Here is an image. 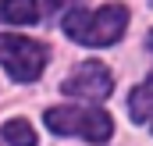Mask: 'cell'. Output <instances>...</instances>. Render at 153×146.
I'll list each match as a JSON object with an SVG mask.
<instances>
[{
    "label": "cell",
    "mask_w": 153,
    "mask_h": 146,
    "mask_svg": "<svg viewBox=\"0 0 153 146\" xmlns=\"http://www.w3.org/2000/svg\"><path fill=\"white\" fill-rule=\"evenodd\" d=\"M128 25V7L125 4H103L96 11H85V7H75L68 18H64V32L75 39V43H85V46H107V43H117L121 32Z\"/></svg>",
    "instance_id": "obj_1"
},
{
    "label": "cell",
    "mask_w": 153,
    "mask_h": 146,
    "mask_svg": "<svg viewBox=\"0 0 153 146\" xmlns=\"http://www.w3.org/2000/svg\"><path fill=\"white\" fill-rule=\"evenodd\" d=\"M46 128L57 136H78L89 143H103L114 132V118L100 107H50Z\"/></svg>",
    "instance_id": "obj_2"
},
{
    "label": "cell",
    "mask_w": 153,
    "mask_h": 146,
    "mask_svg": "<svg viewBox=\"0 0 153 146\" xmlns=\"http://www.w3.org/2000/svg\"><path fill=\"white\" fill-rule=\"evenodd\" d=\"M46 57H50V50H46L43 43H36V39L11 36V32L0 36V64L7 68L11 78H18V82L39 78L43 68H46Z\"/></svg>",
    "instance_id": "obj_3"
},
{
    "label": "cell",
    "mask_w": 153,
    "mask_h": 146,
    "mask_svg": "<svg viewBox=\"0 0 153 146\" xmlns=\"http://www.w3.org/2000/svg\"><path fill=\"white\" fill-rule=\"evenodd\" d=\"M61 89L68 96H82V100H107L111 89H114V75H111L107 64H100V61H85L71 78H64Z\"/></svg>",
    "instance_id": "obj_4"
},
{
    "label": "cell",
    "mask_w": 153,
    "mask_h": 146,
    "mask_svg": "<svg viewBox=\"0 0 153 146\" xmlns=\"http://www.w3.org/2000/svg\"><path fill=\"white\" fill-rule=\"evenodd\" d=\"M128 110H132V118H135L139 125H150V128H153V75L143 82V86L132 89Z\"/></svg>",
    "instance_id": "obj_5"
},
{
    "label": "cell",
    "mask_w": 153,
    "mask_h": 146,
    "mask_svg": "<svg viewBox=\"0 0 153 146\" xmlns=\"http://www.w3.org/2000/svg\"><path fill=\"white\" fill-rule=\"evenodd\" d=\"M39 18L36 0H0V22H11V25H32Z\"/></svg>",
    "instance_id": "obj_6"
},
{
    "label": "cell",
    "mask_w": 153,
    "mask_h": 146,
    "mask_svg": "<svg viewBox=\"0 0 153 146\" xmlns=\"http://www.w3.org/2000/svg\"><path fill=\"white\" fill-rule=\"evenodd\" d=\"M0 136H4L11 146H36V132H32V125H29V121H22V118L7 121V125L0 128Z\"/></svg>",
    "instance_id": "obj_7"
},
{
    "label": "cell",
    "mask_w": 153,
    "mask_h": 146,
    "mask_svg": "<svg viewBox=\"0 0 153 146\" xmlns=\"http://www.w3.org/2000/svg\"><path fill=\"white\" fill-rule=\"evenodd\" d=\"M68 4H75V7H82L85 0H46V11H50V14H57V11H64Z\"/></svg>",
    "instance_id": "obj_8"
},
{
    "label": "cell",
    "mask_w": 153,
    "mask_h": 146,
    "mask_svg": "<svg viewBox=\"0 0 153 146\" xmlns=\"http://www.w3.org/2000/svg\"><path fill=\"white\" fill-rule=\"evenodd\" d=\"M150 50H153V32H150Z\"/></svg>",
    "instance_id": "obj_9"
}]
</instances>
